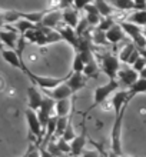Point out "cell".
<instances>
[{"label":"cell","mask_w":146,"mask_h":157,"mask_svg":"<svg viewBox=\"0 0 146 157\" xmlns=\"http://www.w3.org/2000/svg\"><path fill=\"white\" fill-rule=\"evenodd\" d=\"M23 71H25V75L33 82L34 86H37L39 89H42V90H45V91H50V90H53V89H56L59 84L65 83L67 80V77H69V76H66V77H45V76H39V75L32 73L27 67H25Z\"/></svg>","instance_id":"1"},{"label":"cell","mask_w":146,"mask_h":157,"mask_svg":"<svg viewBox=\"0 0 146 157\" xmlns=\"http://www.w3.org/2000/svg\"><path fill=\"white\" fill-rule=\"evenodd\" d=\"M99 62H100V69L105 75L108 76L109 80H116L117 73L120 70V60L117 56L112 53H105L99 54Z\"/></svg>","instance_id":"2"},{"label":"cell","mask_w":146,"mask_h":157,"mask_svg":"<svg viewBox=\"0 0 146 157\" xmlns=\"http://www.w3.org/2000/svg\"><path fill=\"white\" fill-rule=\"evenodd\" d=\"M126 109H123L119 114H115L113 120L112 132H110V147L112 151L117 156H122V123H123V116H125Z\"/></svg>","instance_id":"3"},{"label":"cell","mask_w":146,"mask_h":157,"mask_svg":"<svg viewBox=\"0 0 146 157\" xmlns=\"http://www.w3.org/2000/svg\"><path fill=\"white\" fill-rule=\"evenodd\" d=\"M119 86H120V84H119L117 80H109L106 84L96 87L95 94H93V104L89 107V110H92V109H95V107H97V106H102V104L106 103V100L113 94V91H116L117 89H119Z\"/></svg>","instance_id":"4"},{"label":"cell","mask_w":146,"mask_h":157,"mask_svg":"<svg viewBox=\"0 0 146 157\" xmlns=\"http://www.w3.org/2000/svg\"><path fill=\"white\" fill-rule=\"evenodd\" d=\"M26 121H27V126H29V132L30 134L33 137H36L37 143H43V134H45V128H43L40 120H39V116H37V112H33L30 110L29 107L26 109Z\"/></svg>","instance_id":"5"},{"label":"cell","mask_w":146,"mask_h":157,"mask_svg":"<svg viewBox=\"0 0 146 157\" xmlns=\"http://www.w3.org/2000/svg\"><path fill=\"white\" fill-rule=\"evenodd\" d=\"M117 78H119V84H123L125 87L130 89V87L139 80V73L135 71L130 66H126L125 69H120V70H119Z\"/></svg>","instance_id":"6"},{"label":"cell","mask_w":146,"mask_h":157,"mask_svg":"<svg viewBox=\"0 0 146 157\" xmlns=\"http://www.w3.org/2000/svg\"><path fill=\"white\" fill-rule=\"evenodd\" d=\"M43 99H45V96L42 94V91L39 90L37 86H30L27 89V101H29L30 110L39 112V109L42 107Z\"/></svg>","instance_id":"7"},{"label":"cell","mask_w":146,"mask_h":157,"mask_svg":"<svg viewBox=\"0 0 146 157\" xmlns=\"http://www.w3.org/2000/svg\"><path fill=\"white\" fill-rule=\"evenodd\" d=\"M63 20V14H62V10L59 9H54V10H50L45 14L43 17L42 23H40V27H45V29H52L54 30L57 27V25L60 21Z\"/></svg>","instance_id":"8"},{"label":"cell","mask_w":146,"mask_h":157,"mask_svg":"<svg viewBox=\"0 0 146 157\" xmlns=\"http://www.w3.org/2000/svg\"><path fill=\"white\" fill-rule=\"evenodd\" d=\"M2 57L4 59V62H7L10 66L16 67V69H22V70H25V62H23V59L19 53H17L16 50H12V49H4L2 52Z\"/></svg>","instance_id":"9"},{"label":"cell","mask_w":146,"mask_h":157,"mask_svg":"<svg viewBox=\"0 0 146 157\" xmlns=\"http://www.w3.org/2000/svg\"><path fill=\"white\" fill-rule=\"evenodd\" d=\"M19 39L20 37H19V34H17L16 30H12V29H7V30L2 29L0 30V40H2V43H3L4 46H7L9 49L16 50Z\"/></svg>","instance_id":"10"},{"label":"cell","mask_w":146,"mask_h":157,"mask_svg":"<svg viewBox=\"0 0 146 157\" xmlns=\"http://www.w3.org/2000/svg\"><path fill=\"white\" fill-rule=\"evenodd\" d=\"M86 76L83 75V73H72L69 77H67L66 80V84L69 86V89L72 90V93L75 94V93H77L79 90H82L85 87V84H86Z\"/></svg>","instance_id":"11"},{"label":"cell","mask_w":146,"mask_h":157,"mask_svg":"<svg viewBox=\"0 0 146 157\" xmlns=\"http://www.w3.org/2000/svg\"><path fill=\"white\" fill-rule=\"evenodd\" d=\"M47 96L49 97H52V99L54 100V101H59V100H65V99H70L72 97V90L69 89V86L66 84V82L62 83V84H59L56 89H53V90L50 91H46Z\"/></svg>","instance_id":"12"},{"label":"cell","mask_w":146,"mask_h":157,"mask_svg":"<svg viewBox=\"0 0 146 157\" xmlns=\"http://www.w3.org/2000/svg\"><path fill=\"white\" fill-rule=\"evenodd\" d=\"M86 143H88V139H86V128L83 127L82 133L77 134V137L70 143L72 154H73V156H80V154H83Z\"/></svg>","instance_id":"13"},{"label":"cell","mask_w":146,"mask_h":157,"mask_svg":"<svg viewBox=\"0 0 146 157\" xmlns=\"http://www.w3.org/2000/svg\"><path fill=\"white\" fill-rule=\"evenodd\" d=\"M57 32L60 33V36H62L63 40L67 41V43H69L75 50L77 49V44H79V36L76 34L75 29H72V27L66 26V27H63V29L57 30Z\"/></svg>","instance_id":"14"},{"label":"cell","mask_w":146,"mask_h":157,"mask_svg":"<svg viewBox=\"0 0 146 157\" xmlns=\"http://www.w3.org/2000/svg\"><path fill=\"white\" fill-rule=\"evenodd\" d=\"M63 14V21L66 23V26L72 27V29H76L77 25H79V12L76 9H65L62 12Z\"/></svg>","instance_id":"15"},{"label":"cell","mask_w":146,"mask_h":157,"mask_svg":"<svg viewBox=\"0 0 146 157\" xmlns=\"http://www.w3.org/2000/svg\"><path fill=\"white\" fill-rule=\"evenodd\" d=\"M106 39H108L109 43H113V44H116L119 41H122L125 39V32L122 29L120 25H115L112 29L106 32Z\"/></svg>","instance_id":"16"},{"label":"cell","mask_w":146,"mask_h":157,"mask_svg":"<svg viewBox=\"0 0 146 157\" xmlns=\"http://www.w3.org/2000/svg\"><path fill=\"white\" fill-rule=\"evenodd\" d=\"M72 110V100L70 99H65V100H59L56 101V109L54 113L57 117H69V113Z\"/></svg>","instance_id":"17"},{"label":"cell","mask_w":146,"mask_h":157,"mask_svg":"<svg viewBox=\"0 0 146 157\" xmlns=\"http://www.w3.org/2000/svg\"><path fill=\"white\" fill-rule=\"evenodd\" d=\"M120 26L123 29V32H125V34H128L132 40H135L138 36H140L143 33V30L139 26L133 25V23H129V21H123V23H120Z\"/></svg>","instance_id":"18"},{"label":"cell","mask_w":146,"mask_h":157,"mask_svg":"<svg viewBox=\"0 0 146 157\" xmlns=\"http://www.w3.org/2000/svg\"><path fill=\"white\" fill-rule=\"evenodd\" d=\"M45 14H46V12H30V13L22 12V19H26V20H29L30 23H33V25L40 26Z\"/></svg>","instance_id":"19"},{"label":"cell","mask_w":146,"mask_h":157,"mask_svg":"<svg viewBox=\"0 0 146 157\" xmlns=\"http://www.w3.org/2000/svg\"><path fill=\"white\" fill-rule=\"evenodd\" d=\"M95 6H96L97 9V12L100 13V16L102 17H112L113 14V7H112V4L108 3V2H95Z\"/></svg>","instance_id":"20"},{"label":"cell","mask_w":146,"mask_h":157,"mask_svg":"<svg viewBox=\"0 0 146 157\" xmlns=\"http://www.w3.org/2000/svg\"><path fill=\"white\" fill-rule=\"evenodd\" d=\"M14 27H16V32H19L22 36H25L27 32H30V30H34L36 27H37V26L33 25V23H30V21L26 20V19H20V20H19L16 25H14Z\"/></svg>","instance_id":"21"},{"label":"cell","mask_w":146,"mask_h":157,"mask_svg":"<svg viewBox=\"0 0 146 157\" xmlns=\"http://www.w3.org/2000/svg\"><path fill=\"white\" fill-rule=\"evenodd\" d=\"M126 21L133 23V25L139 26V27H140V26H146V10H143V12H133L128 17Z\"/></svg>","instance_id":"22"},{"label":"cell","mask_w":146,"mask_h":157,"mask_svg":"<svg viewBox=\"0 0 146 157\" xmlns=\"http://www.w3.org/2000/svg\"><path fill=\"white\" fill-rule=\"evenodd\" d=\"M72 117H57V124H56V134H54V137H63V134H65V132H66L67 126H69V123H70Z\"/></svg>","instance_id":"23"},{"label":"cell","mask_w":146,"mask_h":157,"mask_svg":"<svg viewBox=\"0 0 146 157\" xmlns=\"http://www.w3.org/2000/svg\"><path fill=\"white\" fill-rule=\"evenodd\" d=\"M112 7L117 9L120 12H128V10H135V2L132 0H115L112 2Z\"/></svg>","instance_id":"24"},{"label":"cell","mask_w":146,"mask_h":157,"mask_svg":"<svg viewBox=\"0 0 146 157\" xmlns=\"http://www.w3.org/2000/svg\"><path fill=\"white\" fill-rule=\"evenodd\" d=\"M99 71H100V67L99 64L96 63V60L93 59L90 63H88L86 64V67H85L83 70V75L86 76V77H92V78H96L97 76H99Z\"/></svg>","instance_id":"25"},{"label":"cell","mask_w":146,"mask_h":157,"mask_svg":"<svg viewBox=\"0 0 146 157\" xmlns=\"http://www.w3.org/2000/svg\"><path fill=\"white\" fill-rule=\"evenodd\" d=\"M140 93H146V78H140L136 83H135L133 86L129 89V94L130 97L133 99L136 94H140Z\"/></svg>","instance_id":"26"},{"label":"cell","mask_w":146,"mask_h":157,"mask_svg":"<svg viewBox=\"0 0 146 157\" xmlns=\"http://www.w3.org/2000/svg\"><path fill=\"white\" fill-rule=\"evenodd\" d=\"M135 50H136V47H135L133 43H128L126 46H123V49L120 50V53H119V60H120L122 63H126L128 64V60H129V57L132 56V53H133Z\"/></svg>","instance_id":"27"},{"label":"cell","mask_w":146,"mask_h":157,"mask_svg":"<svg viewBox=\"0 0 146 157\" xmlns=\"http://www.w3.org/2000/svg\"><path fill=\"white\" fill-rule=\"evenodd\" d=\"M22 19V12L19 10H4V21L6 25H16Z\"/></svg>","instance_id":"28"},{"label":"cell","mask_w":146,"mask_h":157,"mask_svg":"<svg viewBox=\"0 0 146 157\" xmlns=\"http://www.w3.org/2000/svg\"><path fill=\"white\" fill-rule=\"evenodd\" d=\"M85 67H86V63H85L83 57L80 53L75 54V59H73V64H72V69H73V73H83Z\"/></svg>","instance_id":"29"},{"label":"cell","mask_w":146,"mask_h":157,"mask_svg":"<svg viewBox=\"0 0 146 157\" xmlns=\"http://www.w3.org/2000/svg\"><path fill=\"white\" fill-rule=\"evenodd\" d=\"M42 29L45 30V34H46V43H47V44H52V43H56V41L63 40L62 36H60V33H59V32H56V30L45 29V27H42Z\"/></svg>","instance_id":"30"},{"label":"cell","mask_w":146,"mask_h":157,"mask_svg":"<svg viewBox=\"0 0 146 157\" xmlns=\"http://www.w3.org/2000/svg\"><path fill=\"white\" fill-rule=\"evenodd\" d=\"M92 43H95V44H106V43H108L106 33L100 32V30L96 27V29L92 32Z\"/></svg>","instance_id":"31"},{"label":"cell","mask_w":146,"mask_h":157,"mask_svg":"<svg viewBox=\"0 0 146 157\" xmlns=\"http://www.w3.org/2000/svg\"><path fill=\"white\" fill-rule=\"evenodd\" d=\"M113 26H115V20H113V17H102V21H100V25L97 26V29L100 32H109V30L112 29Z\"/></svg>","instance_id":"32"},{"label":"cell","mask_w":146,"mask_h":157,"mask_svg":"<svg viewBox=\"0 0 146 157\" xmlns=\"http://www.w3.org/2000/svg\"><path fill=\"white\" fill-rule=\"evenodd\" d=\"M46 150H47V151H49V153L52 154L53 157H65V154L60 151V149L57 147V144H56V141H54V140H50L49 143H47Z\"/></svg>","instance_id":"33"},{"label":"cell","mask_w":146,"mask_h":157,"mask_svg":"<svg viewBox=\"0 0 146 157\" xmlns=\"http://www.w3.org/2000/svg\"><path fill=\"white\" fill-rule=\"evenodd\" d=\"M86 20L89 26H99L102 21V16L99 13H86Z\"/></svg>","instance_id":"34"},{"label":"cell","mask_w":146,"mask_h":157,"mask_svg":"<svg viewBox=\"0 0 146 157\" xmlns=\"http://www.w3.org/2000/svg\"><path fill=\"white\" fill-rule=\"evenodd\" d=\"M56 144H57V147L60 149V151H62L63 154H69V153H72L70 143H67L66 140H63V139H59V140L56 141Z\"/></svg>","instance_id":"35"},{"label":"cell","mask_w":146,"mask_h":157,"mask_svg":"<svg viewBox=\"0 0 146 157\" xmlns=\"http://www.w3.org/2000/svg\"><path fill=\"white\" fill-rule=\"evenodd\" d=\"M132 69H133L135 71H138V73H140V71H143L146 69V59L145 57H140L136 60V63H135L133 66H132Z\"/></svg>","instance_id":"36"},{"label":"cell","mask_w":146,"mask_h":157,"mask_svg":"<svg viewBox=\"0 0 146 157\" xmlns=\"http://www.w3.org/2000/svg\"><path fill=\"white\" fill-rule=\"evenodd\" d=\"M139 57H140V52H139V50L136 49V50L133 52V53H132V56L129 57V60H128V66L132 67V66L135 64V63H136V60H138Z\"/></svg>","instance_id":"37"},{"label":"cell","mask_w":146,"mask_h":157,"mask_svg":"<svg viewBox=\"0 0 146 157\" xmlns=\"http://www.w3.org/2000/svg\"><path fill=\"white\" fill-rule=\"evenodd\" d=\"M82 157H100V154L96 150H85Z\"/></svg>","instance_id":"38"},{"label":"cell","mask_w":146,"mask_h":157,"mask_svg":"<svg viewBox=\"0 0 146 157\" xmlns=\"http://www.w3.org/2000/svg\"><path fill=\"white\" fill-rule=\"evenodd\" d=\"M25 157H40V149H36V147H32L29 150V153L26 154Z\"/></svg>","instance_id":"39"},{"label":"cell","mask_w":146,"mask_h":157,"mask_svg":"<svg viewBox=\"0 0 146 157\" xmlns=\"http://www.w3.org/2000/svg\"><path fill=\"white\" fill-rule=\"evenodd\" d=\"M6 26V21H4V10H0V30Z\"/></svg>","instance_id":"40"},{"label":"cell","mask_w":146,"mask_h":157,"mask_svg":"<svg viewBox=\"0 0 146 157\" xmlns=\"http://www.w3.org/2000/svg\"><path fill=\"white\" fill-rule=\"evenodd\" d=\"M40 157H53L46 149H40Z\"/></svg>","instance_id":"41"},{"label":"cell","mask_w":146,"mask_h":157,"mask_svg":"<svg viewBox=\"0 0 146 157\" xmlns=\"http://www.w3.org/2000/svg\"><path fill=\"white\" fill-rule=\"evenodd\" d=\"M139 77H140V78H146V69L143 71H140V73H139Z\"/></svg>","instance_id":"42"},{"label":"cell","mask_w":146,"mask_h":157,"mask_svg":"<svg viewBox=\"0 0 146 157\" xmlns=\"http://www.w3.org/2000/svg\"><path fill=\"white\" fill-rule=\"evenodd\" d=\"M108 157H120V156H117V154H116V153H113L112 150H110V153H109V154H108Z\"/></svg>","instance_id":"43"},{"label":"cell","mask_w":146,"mask_h":157,"mask_svg":"<svg viewBox=\"0 0 146 157\" xmlns=\"http://www.w3.org/2000/svg\"><path fill=\"white\" fill-rule=\"evenodd\" d=\"M140 56H142V57H145V59H146V49L140 50Z\"/></svg>","instance_id":"44"},{"label":"cell","mask_w":146,"mask_h":157,"mask_svg":"<svg viewBox=\"0 0 146 157\" xmlns=\"http://www.w3.org/2000/svg\"><path fill=\"white\" fill-rule=\"evenodd\" d=\"M3 50H4V44L2 43V40H0V52H3Z\"/></svg>","instance_id":"45"},{"label":"cell","mask_w":146,"mask_h":157,"mask_svg":"<svg viewBox=\"0 0 146 157\" xmlns=\"http://www.w3.org/2000/svg\"><path fill=\"white\" fill-rule=\"evenodd\" d=\"M143 36H145V37H146V27H145V29H143Z\"/></svg>","instance_id":"46"}]
</instances>
